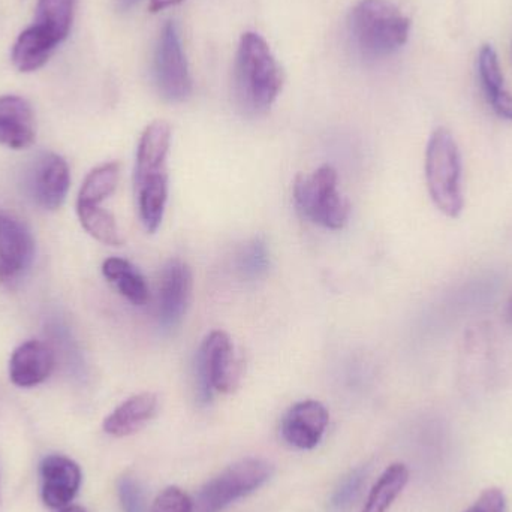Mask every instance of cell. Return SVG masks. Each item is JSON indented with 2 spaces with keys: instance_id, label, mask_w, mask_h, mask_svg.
<instances>
[{
  "instance_id": "obj_5",
  "label": "cell",
  "mask_w": 512,
  "mask_h": 512,
  "mask_svg": "<svg viewBox=\"0 0 512 512\" xmlns=\"http://www.w3.org/2000/svg\"><path fill=\"white\" fill-rule=\"evenodd\" d=\"M337 182V171L331 165L295 177L294 201L303 218L327 230L345 228L351 206L337 189Z\"/></svg>"
},
{
  "instance_id": "obj_3",
  "label": "cell",
  "mask_w": 512,
  "mask_h": 512,
  "mask_svg": "<svg viewBox=\"0 0 512 512\" xmlns=\"http://www.w3.org/2000/svg\"><path fill=\"white\" fill-rule=\"evenodd\" d=\"M77 0H38L35 21L15 41L12 62L18 71L42 68L68 38Z\"/></svg>"
},
{
  "instance_id": "obj_26",
  "label": "cell",
  "mask_w": 512,
  "mask_h": 512,
  "mask_svg": "<svg viewBox=\"0 0 512 512\" xmlns=\"http://www.w3.org/2000/svg\"><path fill=\"white\" fill-rule=\"evenodd\" d=\"M364 477H366L364 469H355L354 472H351V474L340 483L336 492H334L330 502L331 510H345V508L357 498L358 492H360L361 486H363Z\"/></svg>"
},
{
  "instance_id": "obj_4",
  "label": "cell",
  "mask_w": 512,
  "mask_h": 512,
  "mask_svg": "<svg viewBox=\"0 0 512 512\" xmlns=\"http://www.w3.org/2000/svg\"><path fill=\"white\" fill-rule=\"evenodd\" d=\"M424 170L427 189L436 209L447 218H460L465 209L462 158L456 138L448 129L438 128L430 135Z\"/></svg>"
},
{
  "instance_id": "obj_19",
  "label": "cell",
  "mask_w": 512,
  "mask_h": 512,
  "mask_svg": "<svg viewBox=\"0 0 512 512\" xmlns=\"http://www.w3.org/2000/svg\"><path fill=\"white\" fill-rule=\"evenodd\" d=\"M134 186L141 222L149 233H156L164 221L167 207L168 173L153 174L135 180Z\"/></svg>"
},
{
  "instance_id": "obj_16",
  "label": "cell",
  "mask_w": 512,
  "mask_h": 512,
  "mask_svg": "<svg viewBox=\"0 0 512 512\" xmlns=\"http://www.w3.org/2000/svg\"><path fill=\"white\" fill-rule=\"evenodd\" d=\"M171 126L165 120H155L144 129L137 149L134 180L153 174L168 173L167 159L171 147Z\"/></svg>"
},
{
  "instance_id": "obj_28",
  "label": "cell",
  "mask_w": 512,
  "mask_h": 512,
  "mask_svg": "<svg viewBox=\"0 0 512 512\" xmlns=\"http://www.w3.org/2000/svg\"><path fill=\"white\" fill-rule=\"evenodd\" d=\"M465 512H507V498L501 489L484 490L471 508Z\"/></svg>"
},
{
  "instance_id": "obj_6",
  "label": "cell",
  "mask_w": 512,
  "mask_h": 512,
  "mask_svg": "<svg viewBox=\"0 0 512 512\" xmlns=\"http://www.w3.org/2000/svg\"><path fill=\"white\" fill-rule=\"evenodd\" d=\"M245 363L225 331L215 330L204 339L195 361L198 400L212 402L213 391L231 394L242 384Z\"/></svg>"
},
{
  "instance_id": "obj_1",
  "label": "cell",
  "mask_w": 512,
  "mask_h": 512,
  "mask_svg": "<svg viewBox=\"0 0 512 512\" xmlns=\"http://www.w3.org/2000/svg\"><path fill=\"white\" fill-rule=\"evenodd\" d=\"M283 72L259 33L240 38L234 63V98L243 113L261 116L270 110L282 92Z\"/></svg>"
},
{
  "instance_id": "obj_15",
  "label": "cell",
  "mask_w": 512,
  "mask_h": 512,
  "mask_svg": "<svg viewBox=\"0 0 512 512\" xmlns=\"http://www.w3.org/2000/svg\"><path fill=\"white\" fill-rule=\"evenodd\" d=\"M32 107L20 96H0V146L21 150L35 141Z\"/></svg>"
},
{
  "instance_id": "obj_8",
  "label": "cell",
  "mask_w": 512,
  "mask_h": 512,
  "mask_svg": "<svg viewBox=\"0 0 512 512\" xmlns=\"http://www.w3.org/2000/svg\"><path fill=\"white\" fill-rule=\"evenodd\" d=\"M153 81L156 92L170 104L188 101L192 95V78L188 60L173 21L162 27L153 56Z\"/></svg>"
},
{
  "instance_id": "obj_27",
  "label": "cell",
  "mask_w": 512,
  "mask_h": 512,
  "mask_svg": "<svg viewBox=\"0 0 512 512\" xmlns=\"http://www.w3.org/2000/svg\"><path fill=\"white\" fill-rule=\"evenodd\" d=\"M150 512H194V502L179 487H168L155 499Z\"/></svg>"
},
{
  "instance_id": "obj_20",
  "label": "cell",
  "mask_w": 512,
  "mask_h": 512,
  "mask_svg": "<svg viewBox=\"0 0 512 512\" xmlns=\"http://www.w3.org/2000/svg\"><path fill=\"white\" fill-rule=\"evenodd\" d=\"M102 274L134 306H144L149 301V286H147L143 274L126 259H105L102 264Z\"/></svg>"
},
{
  "instance_id": "obj_30",
  "label": "cell",
  "mask_w": 512,
  "mask_h": 512,
  "mask_svg": "<svg viewBox=\"0 0 512 512\" xmlns=\"http://www.w3.org/2000/svg\"><path fill=\"white\" fill-rule=\"evenodd\" d=\"M137 2L138 0H119L120 8H122L123 11H125V9L132 8V6H134Z\"/></svg>"
},
{
  "instance_id": "obj_13",
  "label": "cell",
  "mask_w": 512,
  "mask_h": 512,
  "mask_svg": "<svg viewBox=\"0 0 512 512\" xmlns=\"http://www.w3.org/2000/svg\"><path fill=\"white\" fill-rule=\"evenodd\" d=\"M328 411L316 400H304L295 403L283 415V439L292 447L300 450H312L321 442L328 426Z\"/></svg>"
},
{
  "instance_id": "obj_31",
  "label": "cell",
  "mask_w": 512,
  "mask_h": 512,
  "mask_svg": "<svg viewBox=\"0 0 512 512\" xmlns=\"http://www.w3.org/2000/svg\"><path fill=\"white\" fill-rule=\"evenodd\" d=\"M59 512H86L83 508L78 507V505H68V507L62 508Z\"/></svg>"
},
{
  "instance_id": "obj_18",
  "label": "cell",
  "mask_w": 512,
  "mask_h": 512,
  "mask_svg": "<svg viewBox=\"0 0 512 512\" xmlns=\"http://www.w3.org/2000/svg\"><path fill=\"white\" fill-rule=\"evenodd\" d=\"M158 412V397L141 393L117 406L104 421V432L114 438H126L143 429Z\"/></svg>"
},
{
  "instance_id": "obj_29",
  "label": "cell",
  "mask_w": 512,
  "mask_h": 512,
  "mask_svg": "<svg viewBox=\"0 0 512 512\" xmlns=\"http://www.w3.org/2000/svg\"><path fill=\"white\" fill-rule=\"evenodd\" d=\"M183 0H150L149 9L150 12L156 14V12L164 11V9L171 8V6L179 5Z\"/></svg>"
},
{
  "instance_id": "obj_24",
  "label": "cell",
  "mask_w": 512,
  "mask_h": 512,
  "mask_svg": "<svg viewBox=\"0 0 512 512\" xmlns=\"http://www.w3.org/2000/svg\"><path fill=\"white\" fill-rule=\"evenodd\" d=\"M237 271L246 280H258L270 268V252L264 240L254 239L237 255Z\"/></svg>"
},
{
  "instance_id": "obj_21",
  "label": "cell",
  "mask_w": 512,
  "mask_h": 512,
  "mask_svg": "<svg viewBox=\"0 0 512 512\" xmlns=\"http://www.w3.org/2000/svg\"><path fill=\"white\" fill-rule=\"evenodd\" d=\"M409 481V469L403 463H394L379 477L367 498L363 512H387L399 498Z\"/></svg>"
},
{
  "instance_id": "obj_12",
  "label": "cell",
  "mask_w": 512,
  "mask_h": 512,
  "mask_svg": "<svg viewBox=\"0 0 512 512\" xmlns=\"http://www.w3.org/2000/svg\"><path fill=\"white\" fill-rule=\"evenodd\" d=\"M41 498L45 507L62 510L71 505L83 481L80 466L62 454L45 457L39 466Z\"/></svg>"
},
{
  "instance_id": "obj_2",
  "label": "cell",
  "mask_w": 512,
  "mask_h": 512,
  "mask_svg": "<svg viewBox=\"0 0 512 512\" xmlns=\"http://www.w3.org/2000/svg\"><path fill=\"white\" fill-rule=\"evenodd\" d=\"M348 27L364 59L382 60L408 42L411 20L390 0H360L349 14Z\"/></svg>"
},
{
  "instance_id": "obj_22",
  "label": "cell",
  "mask_w": 512,
  "mask_h": 512,
  "mask_svg": "<svg viewBox=\"0 0 512 512\" xmlns=\"http://www.w3.org/2000/svg\"><path fill=\"white\" fill-rule=\"evenodd\" d=\"M78 219L84 230L98 240L108 246H120L123 243L120 236L119 227H117L116 219L107 210L93 204L77 203Z\"/></svg>"
},
{
  "instance_id": "obj_14",
  "label": "cell",
  "mask_w": 512,
  "mask_h": 512,
  "mask_svg": "<svg viewBox=\"0 0 512 512\" xmlns=\"http://www.w3.org/2000/svg\"><path fill=\"white\" fill-rule=\"evenodd\" d=\"M53 349L39 340L21 343L9 361V378L21 388H32L50 378L54 369Z\"/></svg>"
},
{
  "instance_id": "obj_7",
  "label": "cell",
  "mask_w": 512,
  "mask_h": 512,
  "mask_svg": "<svg viewBox=\"0 0 512 512\" xmlns=\"http://www.w3.org/2000/svg\"><path fill=\"white\" fill-rule=\"evenodd\" d=\"M273 475V466L261 459H246L230 466L201 490L194 512H221L228 505L256 492Z\"/></svg>"
},
{
  "instance_id": "obj_25",
  "label": "cell",
  "mask_w": 512,
  "mask_h": 512,
  "mask_svg": "<svg viewBox=\"0 0 512 512\" xmlns=\"http://www.w3.org/2000/svg\"><path fill=\"white\" fill-rule=\"evenodd\" d=\"M120 505L123 512H147L144 493L140 483L131 475H123L117 483Z\"/></svg>"
},
{
  "instance_id": "obj_33",
  "label": "cell",
  "mask_w": 512,
  "mask_h": 512,
  "mask_svg": "<svg viewBox=\"0 0 512 512\" xmlns=\"http://www.w3.org/2000/svg\"><path fill=\"white\" fill-rule=\"evenodd\" d=\"M511 56H512V42H511Z\"/></svg>"
},
{
  "instance_id": "obj_23",
  "label": "cell",
  "mask_w": 512,
  "mask_h": 512,
  "mask_svg": "<svg viewBox=\"0 0 512 512\" xmlns=\"http://www.w3.org/2000/svg\"><path fill=\"white\" fill-rule=\"evenodd\" d=\"M119 176L120 167L117 162H108V164L95 168L84 180L77 203L99 206L102 201L107 200L116 191Z\"/></svg>"
},
{
  "instance_id": "obj_17",
  "label": "cell",
  "mask_w": 512,
  "mask_h": 512,
  "mask_svg": "<svg viewBox=\"0 0 512 512\" xmlns=\"http://www.w3.org/2000/svg\"><path fill=\"white\" fill-rule=\"evenodd\" d=\"M477 69L481 89L490 107L501 119L512 122V93L505 87L504 72L492 45L484 44L480 48Z\"/></svg>"
},
{
  "instance_id": "obj_11",
  "label": "cell",
  "mask_w": 512,
  "mask_h": 512,
  "mask_svg": "<svg viewBox=\"0 0 512 512\" xmlns=\"http://www.w3.org/2000/svg\"><path fill=\"white\" fill-rule=\"evenodd\" d=\"M71 183L69 167L62 156L44 153L29 170L27 189L32 200L44 210H57L65 203Z\"/></svg>"
},
{
  "instance_id": "obj_9",
  "label": "cell",
  "mask_w": 512,
  "mask_h": 512,
  "mask_svg": "<svg viewBox=\"0 0 512 512\" xmlns=\"http://www.w3.org/2000/svg\"><path fill=\"white\" fill-rule=\"evenodd\" d=\"M194 276L182 259H170L162 268L159 280L156 318L164 331H173L182 324L191 304Z\"/></svg>"
},
{
  "instance_id": "obj_32",
  "label": "cell",
  "mask_w": 512,
  "mask_h": 512,
  "mask_svg": "<svg viewBox=\"0 0 512 512\" xmlns=\"http://www.w3.org/2000/svg\"><path fill=\"white\" fill-rule=\"evenodd\" d=\"M505 316H507L508 324L512 325V297L511 300L508 301L507 312H505Z\"/></svg>"
},
{
  "instance_id": "obj_10",
  "label": "cell",
  "mask_w": 512,
  "mask_h": 512,
  "mask_svg": "<svg viewBox=\"0 0 512 512\" xmlns=\"http://www.w3.org/2000/svg\"><path fill=\"white\" fill-rule=\"evenodd\" d=\"M35 240L26 224L0 210V283L12 285L29 270Z\"/></svg>"
}]
</instances>
